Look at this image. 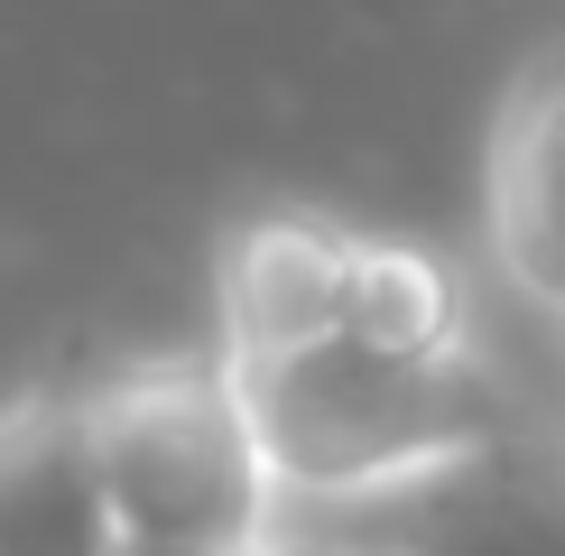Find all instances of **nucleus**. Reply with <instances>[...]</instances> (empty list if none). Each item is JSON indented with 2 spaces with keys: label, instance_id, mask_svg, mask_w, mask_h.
Segmentation results:
<instances>
[{
  "label": "nucleus",
  "instance_id": "39448f33",
  "mask_svg": "<svg viewBox=\"0 0 565 556\" xmlns=\"http://www.w3.org/2000/svg\"><path fill=\"white\" fill-rule=\"evenodd\" d=\"M103 455L75 389H29L0 408V556H121Z\"/></svg>",
  "mask_w": 565,
  "mask_h": 556
},
{
  "label": "nucleus",
  "instance_id": "423d86ee",
  "mask_svg": "<svg viewBox=\"0 0 565 556\" xmlns=\"http://www.w3.org/2000/svg\"><path fill=\"white\" fill-rule=\"evenodd\" d=\"M343 334L390 362H473V288L445 250L408 242V232H362Z\"/></svg>",
  "mask_w": 565,
  "mask_h": 556
},
{
  "label": "nucleus",
  "instance_id": "6e6552de",
  "mask_svg": "<svg viewBox=\"0 0 565 556\" xmlns=\"http://www.w3.org/2000/svg\"><path fill=\"white\" fill-rule=\"evenodd\" d=\"M306 538H288V547H121V556H297Z\"/></svg>",
  "mask_w": 565,
  "mask_h": 556
},
{
  "label": "nucleus",
  "instance_id": "0eeeda50",
  "mask_svg": "<svg viewBox=\"0 0 565 556\" xmlns=\"http://www.w3.org/2000/svg\"><path fill=\"white\" fill-rule=\"evenodd\" d=\"M417 556H565V510L520 492V482L473 492V473H463V482H445V510L417 538Z\"/></svg>",
  "mask_w": 565,
  "mask_h": 556
},
{
  "label": "nucleus",
  "instance_id": "7ed1b4c3",
  "mask_svg": "<svg viewBox=\"0 0 565 556\" xmlns=\"http://www.w3.org/2000/svg\"><path fill=\"white\" fill-rule=\"evenodd\" d=\"M352 250H362V223H334L316 204L242 214L214 260L223 362H288L306 343H334L352 307Z\"/></svg>",
  "mask_w": 565,
  "mask_h": 556
},
{
  "label": "nucleus",
  "instance_id": "f257e3e1",
  "mask_svg": "<svg viewBox=\"0 0 565 556\" xmlns=\"http://www.w3.org/2000/svg\"><path fill=\"white\" fill-rule=\"evenodd\" d=\"M250 436L288 510H371L491 473L510 408L482 362H390L371 343H306L288 362H232Z\"/></svg>",
  "mask_w": 565,
  "mask_h": 556
},
{
  "label": "nucleus",
  "instance_id": "f03ea898",
  "mask_svg": "<svg viewBox=\"0 0 565 556\" xmlns=\"http://www.w3.org/2000/svg\"><path fill=\"white\" fill-rule=\"evenodd\" d=\"M75 399L130 547H288L297 538V510L278 501L223 353L121 362L103 381H84Z\"/></svg>",
  "mask_w": 565,
  "mask_h": 556
},
{
  "label": "nucleus",
  "instance_id": "20e7f679",
  "mask_svg": "<svg viewBox=\"0 0 565 556\" xmlns=\"http://www.w3.org/2000/svg\"><path fill=\"white\" fill-rule=\"evenodd\" d=\"M482 232L501 278L565 324V46L529 56L491 111L482 149Z\"/></svg>",
  "mask_w": 565,
  "mask_h": 556
},
{
  "label": "nucleus",
  "instance_id": "1a4fd4ad",
  "mask_svg": "<svg viewBox=\"0 0 565 556\" xmlns=\"http://www.w3.org/2000/svg\"><path fill=\"white\" fill-rule=\"evenodd\" d=\"M297 556H417V547H352V538H334V547H324V538H306Z\"/></svg>",
  "mask_w": 565,
  "mask_h": 556
}]
</instances>
